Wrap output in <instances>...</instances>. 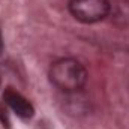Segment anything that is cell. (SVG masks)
<instances>
[{
    "instance_id": "1",
    "label": "cell",
    "mask_w": 129,
    "mask_h": 129,
    "mask_svg": "<svg viewBox=\"0 0 129 129\" xmlns=\"http://www.w3.org/2000/svg\"><path fill=\"white\" fill-rule=\"evenodd\" d=\"M48 77L59 90L64 93H77L84 87L87 72L81 62L71 57H63L51 63Z\"/></svg>"
},
{
    "instance_id": "2",
    "label": "cell",
    "mask_w": 129,
    "mask_h": 129,
    "mask_svg": "<svg viewBox=\"0 0 129 129\" xmlns=\"http://www.w3.org/2000/svg\"><path fill=\"white\" fill-rule=\"evenodd\" d=\"M110 6L108 0H71L69 12L80 23L93 24L110 15Z\"/></svg>"
},
{
    "instance_id": "3",
    "label": "cell",
    "mask_w": 129,
    "mask_h": 129,
    "mask_svg": "<svg viewBox=\"0 0 129 129\" xmlns=\"http://www.w3.org/2000/svg\"><path fill=\"white\" fill-rule=\"evenodd\" d=\"M3 102L21 119H30L35 114V108H33L32 102L27 101L20 92L14 90V89H6L3 93Z\"/></svg>"
},
{
    "instance_id": "4",
    "label": "cell",
    "mask_w": 129,
    "mask_h": 129,
    "mask_svg": "<svg viewBox=\"0 0 129 129\" xmlns=\"http://www.w3.org/2000/svg\"><path fill=\"white\" fill-rule=\"evenodd\" d=\"M110 15L113 21L122 27L129 26V0H119L110 6Z\"/></svg>"
},
{
    "instance_id": "5",
    "label": "cell",
    "mask_w": 129,
    "mask_h": 129,
    "mask_svg": "<svg viewBox=\"0 0 129 129\" xmlns=\"http://www.w3.org/2000/svg\"><path fill=\"white\" fill-rule=\"evenodd\" d=\"M0 122L5 125V126H8L9 128V117H8V111H6V108H5V105H2L0 104Z\"/></svg>"
},
{
    "instance_id": "6",
    "label": "cell",
    "mask_w": 129,
    "mask_h": 129,
    "mask_svg": "<svg viewBox=\"0 0 129 129\" xmlns=\"http://www.w3.org/2000/svg\"><path fill=\"white\" fill-rule=\"evenodd\" d=\"M2 47H3V41H2V33H0V51H2Z\"/></svg>"
}]
</instances>
